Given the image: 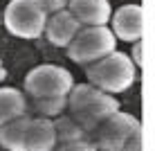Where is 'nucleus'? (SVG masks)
Here are the masks:
<instances>
[{"instance_id": "obj_9", "label": "nucleus", "mask_w": 155, "mask_h": 151, "mask_svg": "<svg viewBox=\"0 0 155 151\" xmlns=\"http://www.w3.org/2000/svg\"><path fill=\"white\" fill-rule=\"evenodd\" d=\"M56 138H54V126L50 117H29L27 129H25V140H23V151H54Z\"/></svg>"}, {"instance_id": "obj_11", "label": "nucleus", "mask_w": 155, "mask_h": 151, "mask_svg": "<svg viewBox=\"0 0 155 151\" xmlns=\"http://www.w3.org/2000/svg\"><path fill=\"white\" fill-rule=\"evenodd\" d=\"M27 113V99L18 88H0V126Z\"/></svg>"}, {"instance_id": "obj_14", "label": "nucleus", "mask_w": 155, "mask_h": 151, "mask_svg": "<svg viewBox=\"0 0 155 151\" xmlns=\"http://www.w3.org/2000/svg\"><path fill=\"white\" fill-rule=\"evenodd\" d=\"M31 99V108L43 117H56L65 111L68 106V97L65 95H54V97H29Z\"/></svg>"}, {"instance_id": "obj_16", "label": "nucleus", "mask_w": 155, "mask_h": 151, "mask_svg": "<svg viewBox=\"0 0 155 151\" xmlns=\"http://www.w3.org/2000/svg\"><path fill=\"white\" fill-rule=\"evenodd\" d=\"M38 2H41V7L45 9L47 16H50V14H56V12H61V9L68 7V0H38Z\"/></svg>"}, {"instance_id": "obj_3", "label": "nucleus", "mask_w": 155, "mask_h": 151, "mask_svg": "<svg viewBox=\"0 0 155 151\" xmlns=\"http://www.w3.org/2000/svg\"><path fill=\"white\" fill-rule=\"evenodd\" d=\"M113 50H117V39L108 25H85L65 45L68 57L81 66H88V63L110 54Z\"/></svg>"}, {"instance_id": "obj_8", "label": "nucleus", "mask_w": 155, "mask_h": 151, "mask_svg": "<svg viewBox=\"0 0 155 151\" xmlns=\"http://www.w3.org/2000/svg\"><path fill=\"white\" fill-rule=\"evenodd\" d=\"M81 27H83V25L79 23V20L74 18L70 12H68V7H65V9H61V12L47 16L43 34L50 39L52 45H56V47H65L68 43L74 39V34H77V32L81 29Z\"/></svg>"}, {"instance_id": "obj_20", "label": "nucleus", "mask_w": 155, "mask_h": 151, "mask_svg": "<svg viewBox=\"0 0 155 151\" xmlns=\"http://www.w3.org/2000/svg\"><path fill=\"white\" fill-rule=\"evenodd\" d=\"M0 25H2V9H0Z\"/></svg>"}, {"instance_id": "obj_13", "label": "nucleus", "mask_w": 155, "mask_h": 151, "mask_svg": "<svg viewBox=\"0 0 155 151\" xmlns=\"http://www.w3.org/2000/svg\"><path fill=\"white\" fill-rule=\"evenodd\" d=\"M52 126H54V138H56V144H63V142H72V140H81V138H88V133L83 131V126L74 120L72 115H56V120H52Z\"/></svg>"}, {"instance_id": "obj_1", "label": "nucleus", "mask_w": 155, "mask_h": 151, "mask_svg": "<svg viewBox=\"0 0 155 151\" xmlns=\"http://www.w3.org/2000/svg\"><path fill=\"white\" fill-rule=\"evenodd\" d=\"M68 97V106L70 115L83 126V131L92 133L110 113L119 108V101L110 93H104L92 84H72Z\"/></svg>"}, {"instance_id": "obj_12", "label": "nucleus", "mask_w": 155, "mask_h": 151, "mask_svg": "<svg viewBox=\"0 0 155 151\" xmlns=\"http://www.w3.org/2000/svg\"><path fill=\"white\" fill-rule=\"evenodd\" d=\"M27 122H29L27 115H20V117H16L12 122H5L0 126V147L5 151H23Z\"/></svg>"}, {"instance_id": "obj_7", "label": "nucleus", "mask_w": 155, "mask_h": 151, "mask_svg": "<svg viewBox=\"0 0 155 151\" xmlns=\"http://www.w3.org/2000/svg\"><path fill=\"white\" fill-rule=\"evenodd\" d=\"M110 23H113V34L115 39L135 43L142 41L144 36V9L140 5H124V7L115 9V14H110Z\"/></svg>"}, {"instance_id": "obj_6", "label": "nucleus", "mask_w": 155, "mask_h": 151, "mask_svg": "<svg viewBox=\"0 0 155 151\" xmlns=\"http://www.w3.org/2000/svg\"><path fill=\"white\" fill-rule=\"evenodd\" d=\"M74 79L65 68L43 63L31 68L25 77V93L29 97H54V95H68Z\"/></svg>"}, {"instance_id": "obj_10", "label": "nucleus", "mask_w": 155, "mask_h": 151, "mask_svg": "<svg viewBox=\"0 0 155 151\" xmlns=\"http://www.w3.org/2000/svg\"><path fill=\"white\" fill-rule=\"evenodd\" d=\"M68 12L83 25H108L110 23V0H68Z\"/></svg>"}, {"instance_id": "obj_19", "label": "nucleus", "mask_w": 155, "mask_h": 151, "mask_svg": "<svg viewBox=\"0 0 155 151\" xmlns=\"http://www.w3.org/2000/svg\"><path fill=\"white\" fill-rule=\"evenodd\" d=\"M5 77H7V72H5V68H2V61H0V81H5Z\"/></svg>"}, {"instance_id": "obj_18", "label": "nucleus", "mask_w": 155, "mask_h": 151, "mask_svg": "<svg viewBox=\"0 0 155 151\" xmlns=\"http://www.w3.org/2000/svg\"><path fill=\"white\" fill-rule=\"evenodd\" d=\"M144 43L142 41H135V45H133V63H135V68H142L144 66V50H142Z\"/></svg>"}, {"instance_id": "obj_15", "label": "nucleus", "mask_w": 155, "mask_h": 151, "mask_svg": "<svg viewBox=\"0 0 155 151\" xmlns=\"http://www.w3.org/2000/svg\"><path fill=\"white\" fill-rule=\"evenodd\" d=\"M54 151H97V147L92 144L90 138H81V140H72V142L56 144Z\"/></svg>"}, {"instance_id": "obj_4", "label": "nucleus", "mask_w": 155, "mask_h": 151, "mask_svg": "<svg viewBox=\"0 0 155 151\" xmlns=\"http://www.w3.org/2000/svg\"><path fill=\"white\" fill-rule=\"evenodd\" d=\"M47 14L38 0H9L2 12V23L9 34L18 39H38L45 29Z\"/></svg>"}, {"instance_id": "obj_17", "label": "nucleus", "mask_w": 155, "mask_h": 151, "mask_svg": "<svg viewBox=\"0 0 155 151\" xmlns=\"http://www.w3.org/2000/svg\"><path fill=\"white\" fill-rule=\"evenodd\" d=\"M119 151H142V131H137L135 136L128 138Z\"/></svg>"}, {"instance_id": "obj_2", "label": "nucleus", "mask_w": 155, "mask_h": 151, "mask_svg": "<svg viewBox=\"0 0 155 151\" xmlns=\"http://www.w3.org/2000/svg\"><path fill=\"white\" fill-rule=\"evenodd\" d=\"M85 77H88V84L97 86L99 90L117 95V93L128 90L135 84L137 68H135V63H133V59L128 54H124L119 50H113L110 54L88 63Z\"/></svg>"}, {"instance_id": "obj_5", "label": "nucleus", "mask_w": 155, "mask_h": 151, "mask_svg": "<svg viewBox=\"0 0 155 151\" xmlns=\"http://www.w3.org/2000/svg\"><path fill=\"white\" fill-rule=\"evenodd\" d=\"M137 131H142V122L130 113H124L117 108L110 113L104 122L90 133V140L97 147V151H119L124 147V142L130 136H135Z\"/></svg>"}]
</instances>
